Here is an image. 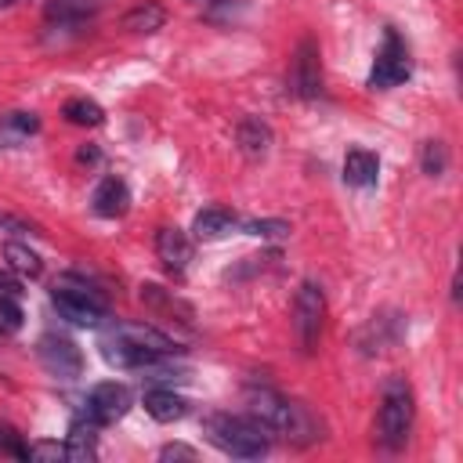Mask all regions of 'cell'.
<instances>
[{
  "label": "cell",
  "mask_w": 463,
  "mask_h": 463,
  "mask_svg": "<svg viewBox=\"0 0 463 463\" xmlns=\"http://www.w3.org/2000/svg\"><path fill=\"white\" fill-rule=\"evenodd\" d=\"M203 430H206V441L210 445H217L224 456H235V459H260L271 449L268 430L253 416L213 412V416L203 420Z\"/></svg>",
  "instance_id": "6da1fadb"
},
{
  "label": "cell",
  "mask_w": 463,
  "mask_h": 463,
  "mask_svg": "<svg viewBox=\"0 0 463 463\" xmlns=\"http://www.w3.org/2000/svg\"><path fill=\"white\" fill-rule=\"evenodd\" d=\"M416 416V398L405 376H391L380 387V412H376V441L383 449H402L409 441Z\"/></svg>",
  "instance_id": "7a4b0ae2"
},
{
  "label": "cell",
  "mask_w": 463,
  "mask_h": 463,
  "mask_svg": "<svg viewBox=\"0 0 463 463\" xmlns=\"http://www.w3.org/2000/svg\"><path fill=\"white\" fill-rule=\"evenodd\" d=\"M51 304L58 307V315L72 326H83V329H98L105 318H109V300L98 286H90L87 279L80 275H65L54 282L51 289Z\"/></svg>",
  "instance_id": "3957f363"
},
{
  "label": "cell",
  "mask_w": 463,
  "mask_h": 463,
  "mask_svg": "<svg viewBox=\"0 0 463 463\" xmlns=\"http://www.w3.org/2000/svg\"><path fill=\"white\" fill-rule=\"evenodd\" d=\"M322 322H326V293L318 282L307 279L297 286V297H293V329L304 354H315L322 340Z\"/></svg>",
  "instance_id": "277c9868"
},
{
  "label": "cell",
  "mask_w": 463,
  "mask_h": 463,
  "mask_svg": "<svg viewBox=\"0 0 463 463\" xmlns=\"http://www.w3.org/2000/svg\"><path fill=\"white\" fill-rule=\"evenodd\" d=\"M412 76V61H409V47L405 40L387 25L383 29V47L376 51V61L369 69V87L373 90H391L398 83H405Z\"/></svg>",
  "instance_id": "5b68a950"
},
{
  "label": "cell",
  "mask_w": 463,
  "mask_h": 463,
  "mask_svg": "<svg viewBox=\"0 0 463 463\" xmlns=\"http://www.w3.org/2000/svg\"><path fill=\"white\" fill-rule=\"evenodd\" d=\"M134 405V394L127 383H116V380H105V383H94L83 398V416L94 420L98 427H109L116 420H123Z\"/></svg>",
  "instance_id": "8992f818"
},
{
  "label": "cell",
  "mask_w": 463,
  "mask_h": 463,
  "mask_svg": "<svg viewBox=\"0 0 463 463\" xmlns=\"http://www.w3.org/2000/svg\"><path fill=\"white\" fill-rule=\"evenodd\" d=\"M246 409H250V416H253L268 434H286V438H289L297 405H289L279 391H271V387H250V391H246Z\"/></svg>",
  "instance_id": "52a82bcc"
},
{
  "label": "cell",
  "mask_w": 463,
  "mask_h": 463,
  "mask_svg": "<svg viewBox=\"0 0 463 463\" xmlns=\"http://www.w3.org/2000/svg\"><path fill=\"white\" fill-rule=\"evenodd\" d=\"M36 358L54 380H76L83 373V351L69 336H58V333H43L36 340Z\"/></svg>",
  "instance_id": "ba28073f"
},
{
  "label": "cell",
  "mask_w": 463,
  "mask_h": 463,
  "mask_svg": "<svg viewBox=\"0 0 463 463\" xmlns=\"http://www.w3.org/2000/svg\"><path fill=\"white\" fill-rule=\"evenodd\" d=\"M289 90L304 101H315L322 94V58H318V43L315 36H304L293 51V65H289Z\"/></svg>",
  "instance_id": "9c48e42d"
},
{
  "label": "cell",
  "mask_w": 463,
  "mask_h": 463,
  "mask_svg": "<svg viewBox=\"0 0 463 463\" xmlns=\"http://www.w3.org/2000/svg\"><path fill=\"white\" fill-rule=\"evenodd\" d=\"M98 347H101V358H105L109 365H116V369H148V365L163 362L159 354H152V351H145V347L130 344L127 336H119V333H112V329H109V333H101Z\"/></svg>",
  "instance_id": "30bf717a"
},
{
  "label": "cell",
  "mask_w": 463,
  "mask_h": 463,
  "mask_svg": "<svg viewBox=\"0 0 463 463\" xmlns=\"http://www.w3.org/2000/svg\"><path fill=\"white\" fill-rule=\"evenodd\" d=\"M156 257L163 260V268L174 275V279H184L188 271V260H192V239L181 232V228H159L156 232Z\"/></svg>",
  "instance_id": "8fae6325"
},
{
  "label": "cell",
  "mask_w": 463,
  "mask_h": 463,
  "mask_svg": "<svg viewBox=\"0 0 463 463\" xmlns=\"http://www.w3.org/2000/svg\"><path fill=\"white\" fill-rule=\"evenodd\" d=\"M90 206H94V213L98 217H123L127 210H130V188H127V181L123 177H101L98 181V188H94V195H90Z\"/></svg>",
  "instance_id": "7c38bea8"
},
{
  "label": "cell",
  "mask_w": 463,
  "mask_h": 463,
  "mask_svg": "<svg viewBox=\"0 0 463 463\" xmlns=\"http://www.w3.org/2000/svg\"><path fill=\"white\" fill-rule=\"evenodd\" d=\"M112 333L127 336L130 344H137V347H145V351H152V354H159V358H170V354L181 351L177 340H170L166 333H159V329H152V326H145V322H116Z\"/></svg>",
  "instance_id": "4fadbf2b"
},
{
  "label": "cell",
  "mask_w": 463,
  "mask_h": 463,
  "mask_svg": "<svg viewBox=\"0 0 463 463\" xmlns=\"http://www.w3.org/2000/svg\"><path fill=\"white\" fill-rule=\"evenodd\" d=\"M109 0H47L43 7V18L51 25H83L90 22Z\"/></svg>",
  "instance_id": "5bb4252c"
},
{
  "label": "cell",
  "mask_w": 463,
  "mask_h": 463,
  "mask_svg": "<svg viewBox=\"0 0 463 463\" xmlns=\"http://www.w3.org/2000/svg\"><path fill=\"white\" fill-rule=\"evenodd\" d=\"M235 145L246 159H264L268 148H271V127L257 116H242L239 127H235Z\"/></svg>",
  "instance_id": "9a60e30c"
},
{
  "label": "cell",
  "mask_w": 463,
  "mask_h": 463,
  "mask_svg": "<svg viewBox=\"0 0 463 463\" xmlns=\"http://www.w3.org/2000/svg\"><path fill=\"white\" fill-rule=\"evenodd\" d=\"M69 459L72 463H94L98 459V423L87 416H76L69 423V438H65Z\"/></svg>",
  "instance_id": "2e32d148"
},
{
  "label": "cell",
  "mask_w": 463,
  "mask_h": 463,
  "mask_svg": "<svg viewBox=\"0 0 463 463\" xmlns=\"http://www.w3.org/2000/svg\"><path fill=\"white\" fill-rule=\"evenodd\" d=\"M235 228H239V217H235L232 210H224V206H206V210H199L195 221H192V235L203 239V242L224 239V235L235 232Z\"/></svg>",
  "instance_id": "e0dca14e"
},
{
  "label": "cell",
  "mask_w": 463,
  "mask_h": 463,
  "mask_svg": "<svg viewBox=\"0 0 463 463\" xmlns=\"http://www.w3.org/2000/svg\"><path fill=\"white\" fill-rule=\"evenodd\" d=\"M376 177H380V159H376V152H369V148H351V152L344 156V181H347L351 188H373Z\"/></svg>",
  "instance_id": "ac0fdd59"
},
{
  "label": "cell",
  "mask_w": 463,
  "mask_h": 463,
  "mask_svg": "<svg viewBox=\"0 0 463 463\" xmlns=\"http://www.w3.org/2000/svg\"><path fill=\"white\" fill-rule=\"evenodd\" d=\"M145 412L156 420V423H174L188 412V402L174 391V387H152L145 394Z\"/></svg>",
  "instance_id": "d6986e66"
},
{
  "label": "cell",
  "mask_w": 463,
  "mask_h": 463,
  "mask_svg": "<svg viewBox=\"0 0 463 463\" xmlns=\"http://www.w3.org/2000/svg\"><path fill=\"white\" fill-rule=\"evenodd\" d=\"M40 130L36 112H4L0 116V148H22Z\"/></svg>",
  "instance_id": "ffe728a7"
},
{
  "label": "cell",
  "mask_w": 463,
  "mask_h": 463,
  "mask_svg": "<svg viewBox=\"0 0 463 463\" xmlns=\"http://www.w3.org/2000/svg\"><path fill=\"white\" fill-rule=\"evenodd\" d=\"M119 25H123L127 33H156V29L166 25V7L156 4V0H141V4H134V7L119 18Z\"/></svg>",
  "instance_id": "44dd1931"
},
{
  "label": "cell",
  "mask_w": 463,
  "mask_h": 463,
  "mask_svg": "<svg viewBox=\"0 0 463 463\" xmlns=\"http://www.w3.org/2000/svg\"><path fill=\"white\" fill-rule=\"evenodd\" d=\"M141 300H145L148 307L166 311V315H181V322L192 326V307H188L181 297H174L170 289H163V286H156V282H145V286H141Z\"/></svg>",
  "instance_id": "7402d4cb"
},
{
  "label": "cell",
  "mask_w": 463,
  "mask_h": 463,
  "mask_svg": "<svg viewBox=\"0 0 463 463\" xmlns=\"http://www.w3.org/2000/svg\"><path fill=\"white\" fill-rule=\"evenodd\" d=\"M61 116L69 123H76V127H101L105 123V109L98 101H90V98H69L61 105Z\"/></svg>",
  "instance_id": "603a6c76"
},
{
  "label": "cell",
  "mask_w": 463,
  "mask_h": 463,
  "mask_svg": "<svg viewBox=\"0 0 463 463\" xmlns=\"http://www.w3.org/2000/svg\"><path fill=\"white\" fill-rule=\"evenodd\" d=\"M4 260H7L11 271H18V275H25V279H36V275L43 271L40 257H36L25 242H7V246H4Z\"/></svg>",
  "instance_id": "cb8c5ba5"
},
{
  "label": "cell",
  "mask_w": 463,
  "mask_h": 463,
  "mask_svg": "<svg viewBox=\"0 0 463 463\" xmlns=\"http://www.w3.org/2000/svg\"><path fill=\"white\" fill-rule=\"evenodd\" d=\"M420 166L427 177H441L449 170V148L441 141H427L423 152H420Z\"/></svg>",
  "instance_id": "d4e9b609"
},
{
  "label": "cell",
  "mask_w": 463,
  "mask_h": 463,
  "mask_svg": "<svg viewBox=\"0 0 463 463\" xmlns=\"http://www.w3.org/2000/svg\"><path fill=\"white\" fill-rule=\"evenodd\" d=\"M0 459H29V445L22 441V434L0 420Z\"/></svg>",
  "instance_id": "484cf974"
},
{
  "label": "cell",
  "mask_w": 463,
  "mask_h": 463,
  "mask_svg": "<svg viewBox=\"0 0 463 463\" xmlns=\"http://www.w3.org/2000/svg\"><path fill=\"white\" fill-rule=\"evenodd\" d=\"M242 232L246 235H260V239H282V235H289V224L279 221V217H264V221H246Z\"/></svg>",
  "instance_id": "4316f807"
},
{
  "label": "cell",
  "mask_w": 463,
  "mask_h": 463,
  "mask_svg": "<svg viewBox=\"0 0 463 463\" xmlns=\"http://www.w3.org/2000/svg\"><path fill=\"white\" fill-rule=\"evenodd\" d=\"M22 329V307L11 297H0V336H11Z\"/></svg>",
  "instance_id": "83f0119b"
},
{
  "label": "cell",
  "mask_w": 463,
  "mask_h": 463,
  "mask_svg": "<svg viewBox=\"0 0 463 463\" xmlns=\"http://www.w3.org/2000/svg\"><path fill=\"white\" fill-rule=\"evenodd\" d=\"M29 459L58 463V459H69V449H65V441H33L29 445Z\"/></svg>",
  "instance_id": "f1b7e54d"
},
{
  "label": "cell",
  "mask_w": 463,
  "mask_h": 463,
  "mask_svg": "<svg viewBox=\"0 0 463 463\" xmlns=\"http://www.w3.org/2000/svg\"><path fill=\"white\" fill-rule=\"evenodd\" d=\"M192 4H199L206 18H217V11H224V14H232L235 7H242V0H192Z\"/></svg>",
  "instance_id": "f546056e"
},
{
  "label": "cell",
  "mask_w": 463,
  "mask_h": 463,
  "mask_svg": "<svg viewBox=\"0 0 463 463\" xmlns=\"http://www.w3.org/2000/svg\"><path fill=\"white\" fill-rule=\"evenodd\" d=\"M199 452L195 449H188V445H163L159 449V459H195Z\"/></svg>",
  "instance_id": "4dcf8cb0"
},
{
  "label": "cell",
  "mask_w": 463,
  "mask_h": 463,
  "mask_svg": "<svg viewBox=\"0 0 463 463\" xmlns=\"http://www.w3.org/2000/svg\"><path fill=\"white\" fill-rule=\"evenodd\" d=\"M0 297H11V300L22 297V282L14 275H7V271H0Z\"/></svg>",
  "instance_id": "1f68e13d"
},
{
  "label": "cell",
  "mask_w": 463,
  "mask_h": 463,
  "mask_svg": "<svg viewBox=\"0 0 463 463\" xmlns=\"http://www.w3.org/2000/svg\"><path fill=\"white\" fill-rule=\"evenodd\" d=\"M98 156H101V152H98L94 145H87V148H80V152H76V159H80V163H98Z\"/></svg>",
  "instance_id": "d6a6232c"
},
{
  "label": "cell",
  "mask_w": 463,
  "mask_h": 463,
  "mask_svg": "<svg viewBox=\"0 0 463 463\" xmlns=\"http://www.w3.org/2000/svg\"><path fill=\"white\" fill-rule=\"evenodd\" d=\"M11 4H14V0H0V7H11Z\"/></svg>",
  "instance_id": "836d02e7"
}]
</instances>
